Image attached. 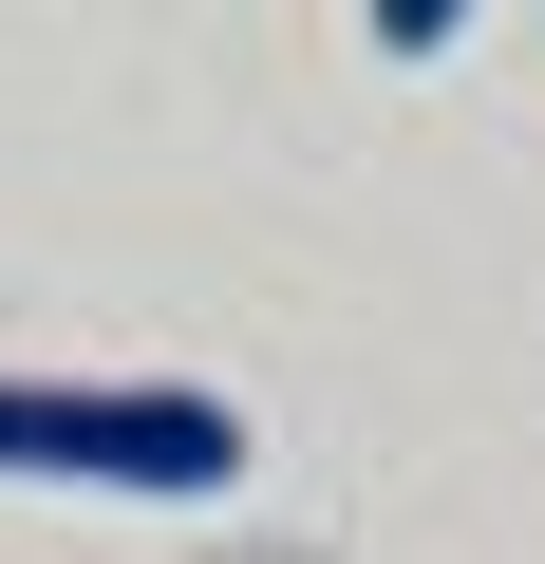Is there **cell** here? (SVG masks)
Here are the masks:
<instances>
[{
  "instance_id": "cell-1",
  "label": "cell",
  "mask_w": 545,
  "mask_h": 564,
  "mask_svg": "<svg viewBox=\"0 0 545 564\" xmlns=\"http://www.w3.org/2000/svg\"><path fill=\"white\" fill-rule=\"evenodd\" d=\"M0 470L39 489H226L244 414L188 377H0Z\"/></svg>"
},
{
  "instance_id": "cell-2",
  "label": "cell",
  "mask_w": 545,
  "mask_h": 564,
  "mask_svg": "<svg viewBox=\"0 0 545 564\" xmlns=\"http://www.w3.org/2000/svg\"><path fill=\"white\" fill-rule=\"evenodd\" d=\"M358 20H377V57H451V20H470V0H358Z\"/></svg>"
}]
</instances>
